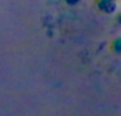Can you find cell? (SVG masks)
Here are the masks:
<instances>
[{
  "label": "cell",
  "instance_id": "obj_1",
  "mask_svg": "<svg viewBox=\"0 0 121 116\" xmlns=\"http://www.w3.org/2000/svg\"><path fill=\"white\" fill-rule=\"evenodd\" d=\"M98 9L106 12V13H111V12L116 10V4L114 2H108V0H99V2H98Z\"/></svg>",
  "mask_w": 121,
  "mask_h": 116
},
{
  "label": "cell",
  "instance_id": "obj_2",
  "mask_svg": "<svg viewBox=\"0 0 121 116\" xmlns=\"http://www.w3.org/2000/svg\"><path fill=\"white\" fill-rule=\"evenodd\" d=\"M114 50L121 53V38H118V40L114 42Z\"/></svg>",
  "mask_w": 121,
  "mask_h": 116
},
{
  "label": "cell",
  "instance_id": "obj_3",
  "mask_svg": "<svg viewBox=\"0 0 121 116\" xmlns=\"http://www.w3.org/2000/svg\"><path fill=\"white\" fill-rule=\"evenodd\" d=\"M66 2H68L70 5H73V4H76V2H80V0H66Z\"/></svg>",
  "mask_w": 121,
  "mask_h": 116
},
{
  "label": "cell",
  "instance_id": "obj_4",
  "mask_svg": "<svg viewBox=\"0 0 121 116\" xmlns=\"http://www.w3.org/2000/svg\"><path fill=\"white\" fill-rule=\"evenodd\" d=\"M108 2H114V0H108Z\"/></svg>",
  "mask_w": 121,
  "mask_h": 116
},
{
  "label": "cell",
  "instance_id": "obj_5",
  "mask_svg": "<svg viewBox=\"0 0 121 116\" xmlns=\"http://www.w3.org/2000/svg\"><path fill=\"white\" fill-rule=\"evenodd\" d=\"M119 22H121V15H119Z\"/></svg>",
  "mask_w": 121,
  "mask_h": 116
}]
</instances>
